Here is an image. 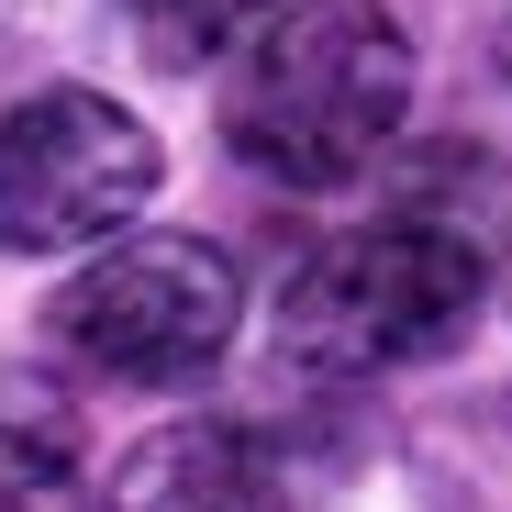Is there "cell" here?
Returning <instances> with one entry per match:
<instances>
[{"label": "cell", "instance_id": "1", "mask_svg": "<svg viewBox=\"0 0 512 512\" xmlns=\"http://www.w3.org/2000/svg\"><path fill=\"white\" fill-rule=\"evenodd\" d=\"M412 112V45L379 0H279L223 67V145L268 190H346Z\"/></svg>", "mask_w": 512, "mask_h": 512}, {"label": "cell", "instance_id": "2", "mask_svg": "<svg viewBox=\"0 0 512 512\" xmlns=\"http://www.w3.org/2000/svg\"><path fill=\"white\" fill-rule=\"evenodd\" d=\"M490 301V245H468L457 223H423V212H379L323 234L301 268L279 279V357L323 390H368L401 368H435L479 334Z\"/></svg>", "mask_w": 512, "mask_h": 512}, {"label": "cell", "instance_id": "3", "mask_svg": "<svg viewBox=\"0 0 512 512\" xmlns=\"http://www.w3.org/2000/svg\"><path fill=\"white\" fill-rule=\"evenodd\" d=\"M245 279L212 234H112L45 301V357L78 390H190L223 368Z\"/></svg>", "mask_w": 512, "mask_h": 512}, {"label": "cell", "instance_id": "4", "mask_svg": "<svg viewBox=\"0 0 512 512\" xmlns=\"http://www.w3.org/2000/svg\"><path fill=\"white\" fill-rule=\"evenodd\" d=\"M156 179H167V156L112 90H90V78L23 90L0 112V256L112 245V234H134Z\"/></svg>", "mask_w": 512, "mask_h": 512}, {"label": "cell", "instance_id": "5", "mask_svg": "<svg viewBox=\"0 0 512 512\" xmlns=\"http://www.w3.org/2000/svg\"><path fill=\"white\" fill-rule=\"evenodd\" d=\"M101 512H290V479L268 435H245L223 412H179L123 446V468L101 479Z\"/></svg>", "mask_w": 512, "mask_h": 512}, {"label": "cell", "instance_id": "6", "mask_svg": "<svg viewBox=\"0 0 512 512\" xmlns=\"http://www.w3.org/2000/svg\"><path fill=\"white\" fill-rule=\"evenodd\" d=\"M0 512H101L78 423L45 390H0Z\"/></svg>", "mask_w": 512, "mask_h": 512}, {"label": "cell", "instance_id": "7", "mask_svg": "<svg viewBox=\"0 0 512 512\" xmlns=\"http://www.w3.org/2000/svg\"><path fill=\"white\" fill-rule=\"evenodd\" d=\"M123 12H134L156 67H212V56H234L256 23H268L279 0H123Z\"/></svg>", "mask_w": 512, "mask_h": 512}, {"label": "cell", "instance_id": "8", "mask_svg": "<svg viewBox=\"0 0 512 512\" xmlns=\"http://www.w3.org/2000/svg\"><path fill=\"white\" fill-rule=\"evenodd\" d=\"M501 78H512V23H501Z\"/></svg>", "mask_w": 512, "mask_h": 512}]
</instances>
